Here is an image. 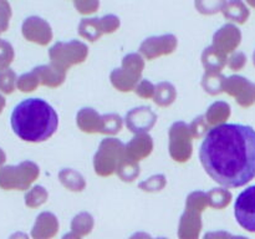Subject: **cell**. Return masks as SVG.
<instances>
[{"label": "cell", "mask_w": 255, "mask_h": 239, "mask_svg": "<svg viewBox=\"0 0 255 239\" xmlns=\"http://www.w3.org/2000/svg\"><path fill=\"white\" fill-rule=\"evenodd\" d=\"M199 159L214 182L238 188L255 178V129L241 123L212 127L199 148Z\"/></svg>", "instance_id": "cell-1"}, {"label": "cell", "mask_w": 255, "mask_h": 239, "mask_svg": "<svg viewBox=\"0 0 255 239\" xmlns=\"http://www.w3.org/2000/svg\"><path fill=\"white\" fill-rule=\"evenodd\" d=\"M10 123L20 139L37 143L49 139L56 132L59 116L45 100L26 99L12 110Z\"/></svg>", "instance_id": "cell-2"}, {"label": "cell", "mask_w": 255, "mask_h": 239, "mask_svg": "<svg viewBox=\"0 0 255 239\" xmlns=\"http://www.w3.org/2000/svg\"><path fill=\"white\" fill-rule=\"evenodd\" d=\"M208 206L207 193L202 191L192 192L186 201V209L178 224L179 239H199L202 232V212Z\"/></svg>", "instance_id": "cell-3"}, {"label": "cell", "mask_w": 255, "mask_h": 239, "mask_svg": "<svg viewBox=\"0 0 255 239\" xmlns=\"http://www.w3.org/2000/svg\"><path fill=\"white\" fill-rule=\"evenodd\" d=\"M39 174V166L31 161H24L16 166H4L0 169V188L25 191L36 181Z\"/></svg>", "instance_id": "cell-4"}, {"label": "cell", "mask_w": 255, "mask_h": 239, "mask_svg": "<svg viewBox=\"0 0 255 239\" xmlns=\"http://www.w3.org/2000/svg\"><path fill=\"white\" fill-rule=\"evenodd\" d=\"M126 146L117 138H105L100 143L94 158L95 172L99 176L107 177L117 171V167L126 157Z\"/></svg>", "instance_id": "cell-5"}, {"label": "cell", "mask_w": 255, "mask_h": 239, "mask_svg": "<svg viewBox=\"0 0 255 239\" xmlns=\"http://www.w3.org/2000/svg\"><path fill=\"white\" fill-rule=\"evenodd\" d=\"M144 69V61L141 54H128L122 60L121 69H115L111 72L112 85L119 91L127 92L136 89L141 81V75Z\"/></svg>", "instance_id": "cell-6"}, {"label": "cell", "mask_w": 255, "mask_h": 239, "mask_svg": "<svg viewBox=\"0 0 255 239\" xmlns=\"http://www.w3.org/2000/svg\"><path fill=\"white\" fill-rule=\"evenodd\" d=\"M89 49L86 44L79 40H71L69 42H56L50 47V65L66 72L72 65L81 64L86 60Z\"/></svg>", "instance_id": "cell-7"}, {"label": "cell", "mask_w": 255, "mask_h": 239, "mask_svg": "<svg viewBox=\"0 0 255 239\" xmlns=\"http://www.w3.org/2000/svg\"><path fill=\"white\" fill-rule=\"evenodd\" d=\"M192 132L183 121L174 122L169 128V154L176 162H187L192 157Z\"/></svg>", "instance_id": "cell-8"}, {"label": "cell", "mask_w": 255, "mask_h": 239, "mask_svg": "<svg viewBox=\"0 0 255 239\" xmlns=\"http://www.w3.org/2000/svg\"><path fill=\"white\" fill-rule=\"evenodd\" d=\"M234 214L239 226L255 233V186L244 189L234 203Z\"/></svg>", "instance_id": "cell-9"}, {"label": "cell", "mask_w": 255, "mask_h": 239, "mask_svg": "<svg viewBox=\"0 0 255 239\" xmlns=\"http://www.w3.org/2000/svg\"><path fill=\"white\" fill-rule=\"evenodd\" d=\"M223 91L233 96L243 107L252 106L255 102V85L243 76L234 75L224 80Z\"/></svg>", "instance_id": "cell-10"}, {"label": "cell", "mask_w": 255, "mask_h": 239, "mask_svg": "<svg viewBox=\"0 0 255 239\" xmlns=\"http://www.w3.org/2000/svg\"><path fill=\"white\" fill-rule=\"evenodd\" d=\"M178 40L173 34H164L159 36L147 37L139 46V52L147 60L169 55L177 49Z\"/></svg>", "instance_id": "cell-11"}, {"label": "cell", "mask_w": 255, "mask_h": 239, "mask_svg": "<svg viewBox=\"0 0 255 239\" xmlns=\"http://www.w3.org/2000/svg\"><path fill=\"white\" fill-rule=\"evenodd\" d=\"M21 32L27 41L35 42L41 46H45L52 40L51 26L46 20L39 16H30L25 19L22 22Z\"/></svg>", "instance_id": "cell-12"}, {"label": "cell", "mask_w": 255, "mask_h": 239, "mask_svg": "<svg viewBox=\"0 0 255 239\" xmlns=\"http://www.w3.org/2000/svg\"><path fill=\"white\" fill-rule=\"evenodd\" d=\"M242 32L236 25L226 24L213 35V45L212 46L227 56L228 54L236 52L237 47L241 45Z\"/></svg>", "instance_id": "cell-13"}, {"label": "cell", "mask_w": 255, "mask_h": 239, "mask_svg": "<svg viewBox=\"0 0 255 239\" xmlns=\"http://www.w3.org/2000/svg\"><path fill=\"white\" fill-rule=\"evenodd\" d=\"M156 121L157 115L146 106L132 109L126 115L127 128L134 133H147L156 124Z\"/></svg>", "instance_id": "cell-14"}, {"label": "cell", "mask_w": 255, "mask_h": 239, "mask_svg": "<svg viewBox=\"0 0 255 239\" xmlns=\"http://www.w3.org/2000/svg\"><path fill=\"white\" fill-rule=\"evenodd\" d=\"M59 228L57 217L51 212H42L36 217L30 236L32 239H52L56 237Z\"/></svg>", "instance_id": "cell-15"}, {"label": "cell", "mask_w": 255, "mask_h": 239, "mask_svg": "<svg viewBox=\"0 0 255 239\" xmlns=\"http://www.w3.org/2000/svg\"><path fill=\"white\" fill-rule=\"evenodd\" d=\"M153 149L152 137L147 133H136V136L126 144V157L134 162H139L151 154Z\"/></svg>", "instance_id": "cell-16"}, {"label": "cell", "mask_w": 255, "mask_h": 239, "mask_svg": "<svg viewBox=\"0 0 255 239\" xmlns=\"http://www.w3.org/2000/svg\"><path fill=\"white\" fill-rule=\"evenodd\" d=\"M77 126L81 131L87 133H101L102 132V116L91 107H84L77 112L76 116Z\"/></svg>", "instance_id": "cell-17"}, {"label": "cell", "mask_w": 255, "mask_h": 239, "mask_svg": "<svg viewBox=\"0 0 255 239\" xmlns=\"http://www.w3.org/2000/svg\"><path fill=\"white\" fill-rule=\"evenodd\" d=\"M222 12L227 20L237 24H246L251 16V11L243 0H229L224 5Z\"/></svg>", "instance_id": "cell-18"}, {"label": "cell", "mask_w": 255, "mask_h": 239, "mask_svg": "<svg viewBox=\"0 0 255 239\" xmlns=\"http://www.w3.org/2000/svg\"><path fill=\"white\" fill-rule=\"evenodd\" d=\"M35 70L39 75L41 85L49 87H59L60 85L64 84L65 77H66V72L56 69L52 65H41V66L35 67Z\"/></svg>", "instance_id": "cell-19"}, {"label": "cell", "mask_w": 255, "mask_h": 239, "mask_svg": "<svg viewBox=\"0 0 255 239\" xmlns=\"http://www.w3.org/2000/svg\"><path fill=\"white\" fill-rule=\"evenodd\" d=\"M227 60H228L227 56L217 51L213 46L204 49L203 54H202V64L207 72L219 74L227 65Z\"/></svg>", "instance_id": "cell-20"}, {"label": "cell", "mask_w": 255, "mask_h": 239, "mask_svg": "<svg viewBox=\"0 0 255 239\" xmlns=\"http://www.w3.org/2000/svg\"><path fill=\"white\" fill-rule=\"evenodd\" d=\"M204 116L209 126L216 127L223 124L231 116V106L224 101H217L207 110Z\"/></svg>", "instance_id": "cell-21"}, {"label": "cell", "mask_w": 255, "mask_h": 239, "mask_svg": "<svg viewBox=\"0 0 255 239\" xmlns=\"http://www.w3.org/2000/svg\"><path fill=\"white\" fill-rule=\"evenodd\" d=\"M59 179L65 188L71 192H81L86 187V182L81 173L72 168H64L59 172Z\"/></svg>", "instance_id": "cell-22"}, {"label": "cell", "mask_w": 255, "mask_h": 239, "mask_svg": "<svg viewBox=\"0 0 255 239\" xmlns=\"http://www.w3.org/2000/svg\"><path fill=\"white\" fill-rule=\"evenodd\" d=\"M79 35L89 41H97L104 35L101 26V20L97 17L92 19H82L79 25Z\"/></svg>", "instance_id": "cell-23"}, {"label": "cell", "mask_w": 255, "mask_h": 239, "mask_svg": "<svg viewBox=\"0 0 255 239\" xmlns=\"http://www.w3.org/2000/svg\"><path fill=\"white\" fill-rule=\"evenodd\" d=\"M95 226L94 217L87 212L76 214L71 221V232L79 237H86L92 232Z\"/></svg>", "instance_id": "cell-24"}, {"label": "cell", "mask_w": 255, "mask_h": 239, "mask_svg": "<svg viewBox=\"0 0 255 239\" xmlns=\"http://www.w3.org/2000/svg\"><path fill=\"white\" fill-rule=\"evenodd\" d=\"M177 97L176 87L171 82H161L156 86V94H154V102L161 107L171 106Z\"/></svg>", "instance_id": "cell-25"}, {"label": "cell", "mask_w": 255, "mask_h": 239, "mask_svg": "<svg viewBox=\"0 0 255 239\" xmlns=\"http://www.w3.org/2000/svg\"><path fill=\"white\" fill-rule=\"evenodd\" d=\"M208 206L214 209H224L232 202V193L228 189L213 188L207 192Z\"/></svg>", "instance_id": "cell-26"}, {"label": "cell", "mask_w": 255, "mask_h": 239, "mask_svg": "<svg viewBox=\"0 0 255 239\" xmlns=\"http://www.w3.org/2000/svg\"><path fill=\"white\" fill-rule=\"evenodd\" d=\"M116 173L124 182H133L139 174L138 162H134L125 157L120 166L117 167Z\"/></svg>", "instance_id": "cell-27"}, {"label": "cell", "mask_w": 255, "mask_h": 239, "mask_svg": "<svg viewBox=\"0 0 255 239\" xmlns=\"http://www.w3.org/2000/svg\"><path fill=\"white\" fill-rule=\"evenodd\" d=\"M49 198V193L42 186H35L30 188L25 194V206L29 208H39L44 203H46Z\"/></svg>", "instance_id": "cell-28"}, {"label": "cell", "mask_w": 255, "mask_h": 239, "mask_svg": "<svg viewBox=\"0 0 255 239\" xmlns=\"http://www.w3.org/2000/svg\"><path fill=\"white\" fill-rule=\"evenodd\" d=\"M226 77L219 72V74H214V72H206V75L202 79V86H203L204 91L208 92L211 95H218L223 91V84Z\"/></svg>", "instance_id": "cell-29"}, {"label": "cell", "mask_w": 255, "mask_h": 239, "mask_svg": "<svg viewBox=\"0 0 255 239\" xmlns=\"http://www.w3.org/2000/svg\"><path fill=\"white\" fill-rule=\"evenodd\" d=\"M41 85L40 82V77L37 75L36 70L32 69L30 72L21 75L17 79L16 89H19L21 92H32Z\"/></svg>", "instance_id": "cell-30"}, {"label": "cell", "mask_w": 255, "mask_h": 239, "mask_svg": "<svg viewBox=\"0 0 255 239\" xmlns=\"http://www.w3.org/2000/svg\"><path fill=\"white\" fill-rule=\"evenodd\" d=\"M17 85V77L14 70L10 67L0 69V92L5 95H10L15 91Z\"/></svg>", "instance_id": "cell-31"}, {"label": "cell", "mask_w": 255, "mask_h": 239, "mask_svg": "<svg viewBox=\"0 0 255 239\" xmlns=\"http://www.w3.org/2000/svg\"><path fill=\"white\" fill-rule=\"evenodd\" d=\"M227 0H194L196 9L203 15H213L222 11Z\"/></svg>", "instance_id": "cell-32"}, {"label": "cell", "mask_w": 255, "mask_h": 239, "mask_svg": "<svg viewBox=\"0 0 255 239\" xmlns=\"http://www.w3.org/2000/svg\"><path fill=\"white\" fill-rule=\"evenodd\" d=\"M167 181L166 177L163 174H154V176L149 177V178L144 179L143 182L138 184V188L142 189L143 192H149V193H154V192H159L166 187Z\"/></svg>", "instance_id": "cell-33"}, {"label": "cell", "mask_w": 255, "mask_h": 239, "mask_svg": "<svg viewBox=\"0 0 255 239\" xmlns=\"http://www.w3.org/2000/svg\"><path fill=\"white\" fill-rule=\"evenodd\" d=\"M102 132L105 134H116L122 128V119L116 114H107L102 116Z\"/></svg>", "instance_id": "cell-34"}, {"label": "cell", "mask_w": 255, "mask_h": 239, "mask_svg": "<svg viewBox=\"0 0 255 239\" xmlns=\"http://www.w3.org/2000/svg\"><path fill=\"white\" fill-rule=\"evenodd\" d=\"M14 47L6 40L0 39V69H6L14 61Z\"/></svg>", "instance_id": "cell-35"}, {"label": "cell", "mask_w": 255, "mask_h": 239, "mask_svg": "<svg viewBox=\"0 0 255 239\" xmlns=\"http://www.w3.org/2000/svg\"><path fill=\"white\" fill-rule=\"evenodd\" d=\"M189 129H191L193 138H202L203 136L206 137V134L211 129V126L207 122L206 116H198L192 121Z\"/></svg>", "instance_id": "cell-36"}, {"label": "cell", "mask_w": 255, "mask_h": 239, "mask_svg": "<svg viewBox=\"0 0 255 239\" xmlns=\"http://www.w3.org/2000/svg\"><path fill=\"white\" fill-rule=\"evenodd\" d=\"M75 9L82 15L94 14L99 10L100 0H72Z\"/></svg>", "instance_id": "cell-37"}, {"label": "cell", "mask_w": 255, "mask_h": 239, "mask_svg": "<svg viewBox=\"0 0 255 239\" xmlns=\"http://www.w3.org/2000/svg\"><path fill=\"white\" fill-rule=\"evenodd\" d=\"M11 15V6L7 2V0H0V35L9 29Z\"/></svg>", "instance_id": "cell-38"}, {"label": "cell", "mask_w": 255, "mask_h": 239, "mask_svg": "<svg viewBox=\"0 0 255 239\" xmlns=\"http://www.w3.org/2000/svg\"><path fill=\"white\" fill-rule=\"evenodd\" d=\"M134 91L142 99H153L154 94H156V86L151 81L143 79L138 82Z\"/></svg>", "instance_id": "cell-39"}, {"label": "cell", "mask_w": 255, "mask_h": 239, "mask_svg": "<svg viewBox=\"0 0 255 239\" xmlns=\"http://www.w3.org/2000/svg\"><path fill=\"white\" fill-rule=\"evenodd\" d=\"M100 20H101V26L102 30H104V34H112V32H115L120 27V19L116 15H105Z\"/></svg>", "instance_id": "cell-40"}, {"label": "cell", "mask_w": 255, "mask_h": 239, "mask_svg": "<svg viewBox=\"0 0 255 239\" xmlns=\"http://www.w3.org/2000/svg\"><path fill=\"white\" fill-rule=\"evenodd\" d=\"M246 62H247L246 55L241 51L233 52L232 56L227 60V65H228L233 71H238V70L243 69V67L246 66Z\"/></svg>", "instance_id": "cell-41"}, {"label": "cell", "mask_w": 255, "mask_h": 239, "mask_svg": "<svg viewBox=\"0 0 255 239\" xmlns=\"http://www.w3.org/2000/svg\"><path fill=\"white\" fill-rule=\"evenodd\" d=\"M203 239H248L243 236H233L226 231H217V232H208Z\"/></svg>", "instance_id": "cell-42"}, {"label": "cell", "mask_w": 255, "mask_h": 239, "mask_svg": "<svg viewBox=\"0 0 255 239\" xmlns=\"http://www.w3.org/2000/svg\"><path fill=\"white\" fill-rule=\"evenodd\" d=\"M128 239H152V237L144 232H137V233L132 234Z\"/></svg>", "instance_id": "cell-43"}, {"label": "cell", "mask_w": 255, "mask_h": 239, "mask_svg": "<svg viewBox=\"0 0 255 239\" xmlns=\"http://www.w3.org/2000/svg\"><path fill=\"white\" fill-rule=\"evenodd\" d=\"M9 239H30V238L26 233H24V232H16V233L11 234V236L9 237Z\"/></svg>", "instance_id": "cell-44"}, {"label": "cell", "mask_w": 255, "mask_h": 239, "mask_svg": "<svg viewBox=\"0 0 255 239\" xmlns=\"http://www.w3.org/2000/svg\"><path fill=\"white\" fill-rule=\"evenodd\" d=\"M5 161H6V154H5V152L2 151V148H0V169L4 167Z\"/></svg>", "instance_id": "cell-45"}, {"label": "cell", "mask_w": 255, "mask_h": 239, "mask_svg": "<svg viewBox=\"0 0 255 239\" xmlns=\"http://www.w3.org/2000/svg\"><path fill=\"white\" fill-rule=\"evenodd\" d=\"M61 239H81V237H79V236H76V234L75 233H66L65 234L64 237H62Z\"/></svg>", "instance_id": "cell-46"}, {"label": "cell", "mask_w": 255, "mask_h": 239, "mask_svg": "<svg viewBox=\"0 0 255 239\" xmlns=\"http://www.w3.org/2000/svg\"><path fill=\"white\" fill-rule=\"evenodd\" d=\"M5 105H6V101H5V99L2 95H0V114H1L2 110H4Z\"/></svg>", "instance_id": "cell-47"}, {"label": "cell", "mask_w": 255, "mask_h": 239, "mask_svg": "<svg viewBox=\"0 0 255 239\" xmlns=\"http://www.w3.org/2000/svg\"><path fill=\"white\" fill-rule=\"evenodd\" d=\"M246 1L248 2V4L251 5L252 7H254V9H255V0H246Z\"/></svg>", "instance_id": "cell-48"}, {"label": "cell", "mask_w": 255, "mask_h": 239, "mask_svg": "<svg viewBox=\"0 0 255 239\" xmlns=\"http://www.w3.org/2000/svg\"><path fill=\"white\" fill-rule=\"evenodd\" d=\"M253 60H254V65H255V51H254V55H253Z\"/></svg>", "instance_id": "cell-49"}, {"label": "cell", "mask_w": 255, "mask_h": 239, "mask_svg": "<svg viewBox=\"0 0 255 239\" xmlns=\"http://www.w3.org/2000/svg\"><path fill=\"white\" fill-rule=\"evenodd\" d=\"M157 239H168V238H164V237H161V238H157Z\"/></svg>", "instance_id": "cell-50"}]
</instances>
